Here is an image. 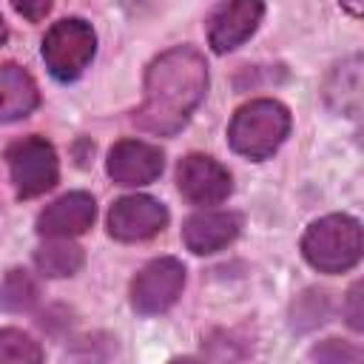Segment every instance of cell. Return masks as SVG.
I'll use <instances>...</instances> for the list:
<instances>
[{"label": "cell", "instance_id": "1", "mask_svg": "<svg viewBox=\"0 0 364 364\" xmlns=\"http://www.w3.org/2000/svg\"><path fill=\"white\" fill-rule=\"evenodd\" d=\"M208 94V63L193 46L162 51L145 71L142 105L134 122L156 136L179 134Z\"/></svg>", "mask_w": 364, "mask_h": 364}, {"label": "cell", "instance_id": "2", "mask_svg": "<svg viewBox=\"0 0 364 364\" xmlns=\"http://www.w3.org/2000/svg\"><path fill=\"white\" fill-rule=\"evenodd\" d=\"M364 250L361 222L347 213H330L307 225L301 256L318 273H344L358 264Z\"/></svg>", "mask_w": 364, "mask_h": 364}, {"label": "cell", "instance_id": "3", "mask_svg": "<svg viewBox=\"0 0 364 364\" xmlns=\"http://www.w3.org/2000/svg\"><path fill=\"white\" fill-rule=\"evenodd\" d=\"M287 134H290V111L279 100H250L233 114L228 125L230 148L253 162L273 156L287 139Z\"/></svg>", "mask_w": 364, "mask_h": 364}, {"label": "cell", "instance_id": "4", "mask_svg": "<svg viewBox=\"0 0 364 364\" xmlns=\"http://www.w3.org/2000/svg\"><path fill=\"white\" fill-rule=\"evenodd\" d=\"M94 51H97V34L91 23H85L82 17L57 20L43 37L46 68L60 82L77 80L94 60Z\"/></svg>", "mask_w": 364, "mask_h": 364}, {"label": "cell", "instance_id": "5", "mask_svg": "<svg viewBox=\"0 0 364 364\" xmlns=\"http://www.w3.org/2000/svg\"><path fill=\"white\" fill-rule=\"evenodd\" d=\"M6 162H9L14 193L20 199L43 196L60 179L57 151L43 136H23V139L11 142L6 151Z\"/></svg>", "mask_w": 364, "mask_h": 364}, {"label": "cell", "instance_id": "6", "mask_svg": "<svg viewBox=\"0 0 364 364\" xmlns=\"http://www.w3.org/2000/svg\"><path fill=\"white\" fill-rule=\"evenodd\" d=\"M185 287V264L173 256L148 262L131 282V307L142 316L165 313L176 304Z\"/></svg>", "mask_w": 364, "mask_h": 364}, {"label": "cell", "instance_id": "7", "mask_svg": "<svg viewBox=\"0 0 364 364\" xmlns=\"http://www.w3.org/2000/svg\"><path fill=\"white\" fill-rule=\"evenodd\" d=\"M176 188L191 205H219L233 193V176L213 156L188 154L176 165Z\"/></svg>", "mask_w": 364, "mask_h": 364}, {"label": "cell", "instance_id": "8", "mask_svg": "<svg viewBox=\"0 0 364 364\" xmlns=\"http://www.w3.org/2000/svg\"><path fill=\"white\" fill-rule=\"evenodd\" d=\"M168 225V208L145 193L122 196L108 210V233L117 242H145Z\"/></svg>", "mask_w": 364, "mask_h": 364}, {"label": "cell", "instance_id": "9", "mask_svg": "<svg viewBox=\"0 0 364 364\" xmlns=\"http://www.w3.org/2000/svg\"><path fill=\"white\" fill-rule=\"evenodd\" d=\"M264 17V0H222L208 17V43L216 54H228L253 37Z\"/></svg>", "mask_w": 364, "mask_h": 364}, {"label": "cell", "instance_id": "10", "mask_svg": "<svg viewBox=\"0 0 364 364\" xmlns=\"http://www.w3.org/2000/svg\"><path fill=\"white\" fill-rule=\"evenodd\" d=\"M165 168V154L142 139H119L105 159L108 176L122 188H136L154 182Z\"/></svg>", "mask_w": 364, "mask_h": 364}, {"label": "cell", "instance_id": "11", "mask_svg": "<svg viewBox=\"0 0 364 364\" xmlns=\"http://www.w3.org/2000/svg\"><path fill=\"white\" fill-rule=\"evenodd\" d=\"M97 202L85 191H71L46 205L37 216V233L46 239H74L94 225Z\"/></svg>", "mask_w": 364, "mask_h": 364}, {"label": "cell", "instance_id": "12", "mask_svg": "<svg viewBox=\"0 0 364 364\" xmlns=\"http://www.w3.org/2000/svg\"><path fill=\"white\" fill-rule=\"evenodd\" d=\"M242 230V216L236 210H199L185 219L182 242L191 253L208 256L228 247Z\"/></svg>", "mask_w": 364, "mask_h": 364}, {"label": "cell", "instance_id": "13", "mask_svg": "<svg viewBox=\"0 0 364 364\" xmlns=\"http://www.w3.org/2000/svg\"><path fill=\"white\" fill-rule=\"evenodd\" d=\"M37 105H40V91L34 77L17 63L0 65V125L28 117Z\"/></svg>", "mask_w": 364, "mask_h": 364}, {"label": "cell", "instance_id": "14", "mask_svg": "<svg viewBox=\"0 0 364 364\" xmlns=\"http://www.w3.org/2000/svg\"><path fill=\"white\" fill-rule=\"evenodd\" d=\"M34 264L46 279H65L85 264V253L71 239H48L34 250Z\"/></svg>", "mask_w": 364, "mask_h": 364}, {"label": "cell", "instance_id": "15", "mask_svg": "<svg viewBox=\"0 0 364 364\" xmlns=\"http://www.w3.org/2000/svg\"><path fill=\"white\" fill-rule=\"evenodd\" d=\"M327 102L341 114H355L361 100V74H358V57L350 63L336 65L330 82H327Z\"/></svg>", "mask_w": 364, "mask_h": 364}, {"label": "cell", "instance_id": "16", "mask_svg": "<svg viewBox=\"0 0 364 364\" xmlns=\"http://www.w3.org/2000/svg\"><path fill=\"white\" fill-rule=\"evenodd\" d=\"M37 296H40L37 282L31 279V273H26L20 267L9 270L3 276V282H0V307L9 310V313H26V310H31L37 304Z\"/></svg>", "mask_w": 364, "mask_h": 364}, {"label": "cell", "instance_id": "17", "mask_svg": "<svg viewBox=\"0 0 364 364\" xmlns=\"http://www.w3.org/2000/svg\"><path fill=\"white\" fill-rule=\"evenodd\" d=\"M37 364L43 361V347L23 330L6 327L0 330V364Z\"/></svg>", "mask_w": 364, "mask_h": 364}, {"label": "cell", "instance_id": "18", "mask_svg": "<svg viewBox=\"0 0 364 364\" xmlns=\"http://www.w3.org/2000/svg\"><path fill=\"white\" fill-rule=\"evenodd\" d=\"M330 313V301H327V293L321 290H307L296 299L293 304V327L296 330H310L316 324H321Z\"/></svg>", "mask_w": 364, "mask_h": 364}, {"label": "cell", "instance_id": "19", "mask_svg": "<svg viewBox=\"0 0 364 364\" xmlns=\"http://www.w3.org/2000/svg\"><path fill=\"white\" fill-rule=\"evenodd\" d=\"M310 358L316 361H333V364H344V361H361V350L347 344V341H338V338H327L324 344L313 347L310 350Z\"/></svg>", "mask_w": 364, "mask_h": 364}, {"label": "cell", "instance_id": "20", "mask_svg": "<svg viewBox=\"0 0 364 364\" xmlns=\"http://www.w3.org/2000/svg\"><path fill=\"white\" fill-rule=\"evenodd\" d=\"M14 11L20 17H26L28 23H40L48 11H51V0H11Z\"/></svg>", "mask_w": 364, "mask_h": 364}, {"label": "cell", "instance_id": "21", "mask_svg": "<svg viewBox=\"0 0 364 364\" xmlns=\"http://www.w3.org/2000/svg\"><path fill=\"white\" fill-rule=\"evenodd\" d=\"M347 324L353 330H364V307H361V282H355L347 293Z\"/></svg>", "mask_w": 364, "mask_h": 364}, {"label": "cell", "instance_id": "22", "mask_svg": "<svg viewBox=\"0 0 364 364\" xmlns=\"http://www.w3.org/2000/svg\"><path fill=\"white\" fill-rule=\"evenodd\" d=\"M341 6H344L347 14H353V17H361V11H364V0H341Z\"/></svg>", "mask_w": 364, "mask_h": 364}, {"label": "cell", "instance_id": "23", "mask_svg": "<svg viewBox=\"0 0 364 364\" xmlns=\"http://www.w3.org/2000/svg\"><path fill=\"white\" fill-rule=\"evenodd\" d=\"M3 40H6V23H3V17H0V46H3Z\"/></svg>", "mask_w": 364, "mask_h": 364}]
</instances>
